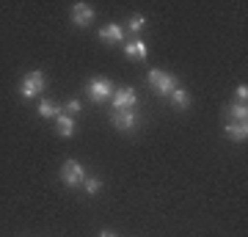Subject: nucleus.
<instances>
[{
    "instance_id": "39448f33",
    "label": "nucleus",
    "mask_w": 248,
    "mask_h": 237,
    "mask_svg": "<svg viewBox=\"0 0 248 237\" xmlns=\"http://www.w3.org/2000/svg\"><path fill=\"white\" fill-rule=\"evenodd\" d=\"M138 122H141V116L135 113V108H133V111H116V113H113V127H116V130H122V132L135 130Z\"/></svg>"
},
{
    "instance_id": "1a4fd4ad",
    "label": "nucleus",
    "mask_w": 248,
    "mask_h": 237,
    "mask_svg": "<svg viewBox=\"0 0 248 237\" xmlns=\"http://www.w3.org/2000/svg\"><path fill=\"white\" fill-rule=\"evenodd\" d=\"M223 130H226V135H229V138L234 141V143H243V141L248 138V124H240V122H229V124H226V127H223Z\"/></svg>"
},
{
    "instance_id": "dca6fc26",
    "label": "nucleus",
    "mask_w": 248,
    "mask_h": 237,
    "mask_svg": "<svg viewBox=\"0 0 248 237\" xmlns=\"http://www.w3.org/2000/svg\"><path fill=\"white\" fill-rule=\"evenodd\" d=\"M143 28H146V19H143L141 14H133V17H130V31L138 33V31H143Z\"/></svg>"
},
{
    "instance_id": "f257e3e1",
    "label": "nucleus",
    "mask_w": 248,
    "mask_h": 237,
    "mask_svg": "<svg viewBox=\"0 0 248 237\" xmlns=\"http://www.w3.org/2000/svg\"><path fill=\"white\" fill-rule=\"evenodd\" d=\"M45 86H47L45 72H42V69H33V72H28L25 78H22V86H19V91H22V97L33 99V97H39V94L45 91Z\"/></svg>"
},
{
    "instance_id": "9d476101",
    "label": "nucleus",
    "mask_w": 248,
    "mask_h": 237,
    "mask_svg": "<svg viewBox=\"0 0 248 237\" xmlns=\"http://www.w3.org/2000/svg\"><path fill=\"white\" fill-rule=\"evenodd\" d=\"M169 97H171V102H174V108H179V111H187V108H190V94H187L185 88L177 86Z\"/></svg>"
},
{
    "instance_id": "0eeeda50",
    "label": "nucleus",
    "mask_w": 248,
    "mask_h": 237,
    "mask_svg": "<svg viewBox=\"0 0 248 237\" xmlns=\"http://www.w3.org/2000/svg\"><path fill=\"white\" fill-rule=\"evenodd\" d=\"M135 99H138V94H135L133 88H119V91H113V108L116 111H133Z\"/></svg>"
},
{
    "instance_id": "6e6552de",
    "label": "nucleus",
    "mask_w": 248,
    "mask_h": 237,
    "mask_svg": "<svg viewBox=\"0 0 248 237\" xmlns=\"http://www.w3.org/2000/svg\"><path fill=\"white\" fill-rule=\"evenodd\" d=\"M99 39L105 44H119L124 39V31L122 25H116V22H110V25H102L99 28Z\"/></svg>"
},
{
    "instance_id": "4468645a",
    "label": "nucleus",
    "mask_w": 248,
    "mask_h": 237,
    "mask_svg": "<svg viewBox=\"0 0 248 237\" xmlns=\"http://www.w3.org/2000/svg\"><path fill=\"white\" fill-rule=\"evenodd\" d=\"M58 113H63L61 111V105H55L53 99H42V102H39V116H58Z\"/></svg>"
},
{
    "instance_id": "7ed1b4c3",
    "label": "nucleus",
    "mask_w": 248,
    "mask_h": 237,
    "mask_svg": "<svg viewBox=\"0 0 248 237\" xmlns=\"http://www.w3.org/2000/svg\"><path fill=\"white\" fill-rule=\"evenodd\" d=\"M61 182L66 188H78V185L86 182V168L80 166L78 160H66L61 168Z\"/></svg>"
},
{
    "instance_id": "f03ea898",
    "label": "nucleus",
    "mask_w": 248,
    "mask_h": 237,
    "mask_svg": "<svg viewBox=\"0 0 248 237\" xmlns=\"http://www.w3.org/2000/svg\"><path fill=\"white\" fill-rule=\"evenodd\" d=\"M146 80H149V86L157 91V94H163V97H169L171 91L177 88V78L171 75V72H163V69H152L149 75H146Z\"/></svg>"
},
{
    "instance_id": "423d86ee",
    "label": "nucleus",
    "mask_w": 248,
    "mask_h": 237,
    "mask_svg": "<svg viewBox=\"0 0 248 237\" xmlns=\"http://www.w3.org/2000/svg\"><path fill=\"white\" fill-rule=\"evenodd\" d=\"M72 22L78 28H89L94 22V9H91L89 3H75L72 6Z\"/></svg>"
},
{
    "instance_id": "6ab92c4d",
    "label": "nucleus",
    "mask_w": 248,
    "mask_h": 237,
    "mask_svg": "<svg viewBox=\"0 0 248 237\" xmlns=\"http://www.w3.org/2000/svg\"><path fill=\"white\" fill-rule=\"evenodd\" d=\"M99 237H116V235H113V232H108V229H105V232H99Z\"/></svg>"
},
{
    "instance_id": "a211bd4d",
    "label": "nucleus",
    "mask_w": 248,
    "mask_h": 237,
    "mask_svg": "<svg viewBox=\"0 0 248 237\" xmlns=\"http://www.w3.org/2000/svg\"><path fill=\"white\" fill-rule=\"evenodd\" d=\"M246 97H248V88H246V86H240V88H237V99L243 102V105H246Z\"/></svg>"
},
{
    "instance_id": "2eb2a0df",
    "label": "nucleus",
    "mask_w": 248,
    "mask_h": 237,
    "mask_svg": "<svg viewBox=\"0 0 248 237\" xmlns=\"http://www.w3.org/2000/svg\"><path fill=\"white\" fill-rule=\"evenodd\" d=\"M83 188H86V193H89V196H94V193H99V188H102V179H99V176H86Z\"/></svg>"
},
{
    "instance_id": "20e7f679",
    "label": "nucleus",
    "mask_w": 248,
    "mask_h": 237,
    "mask_svg": "<svg viewBox=\"0 0 248 237\" xmlns=\"http://www.w3.org/2000/svg\"><path fill=\"white\" fill-rule=\"evenodd\" d=\"M110 94H113V83L108 78L89 80V97L94 99V102H105V99H110Z\"/></svg>"
},
{
    "instance_id": "f8f14e48",
    "label": "nucleus",
    "mask_w": 248,
    "mask_h": 237,
    "mask_svg": "<svg viewBox=\"0 0 248 237\" xmlns=\"http://www.w3.org/2000/svg\"><path fill=\"white\" fill-rule=\"evenodd\" d=\"M124 53L130 55V58H146V44L141 42V39H135V42H127L124 44Z\"/></svg>"
},
{
    "instance_id": "f3484780",
    "label": "nucleus",
    "mask_w": 248,
    "mask_h": 237,
    "mask_svg": "<svg viewBox=\"0 0 248 237\" xmlns=\"http://www.w3.org/2000/svg\"><path fill=\"white\" fill-rule=\"evenodd\" d=\"M80 99H69V102H66V116H72V113H80Z\"/></svg>"
},
{
    "instance_id": "9b49d317",
    "label": "nucleus",
    "mask_w": 248,
    "mask_h": 237,
    "mask_svg": "<svg viewBox=\"0 0 248 237\" xmlns=\"http://www.w3.org/2000/svg\"><path fill=\"white\" fill-rule=\"evenodd\" d=\"M55 119H58V135H63V138H72V135H75V122H72V116L58 113Z\"/></svg>"
},
{
    "instance_id": "ddd939ff",
    "label": "nucleus",
    "mask_w": 248,
    "mask_h": 237,
    "mask_svg": "<svg viewBox=\"0 0 248 237\" xmlns=\"http://www.w3.org/2000/svg\"><path fill=\"white\" fill-rule=\"evenodd\" d=\"M229 119H232V122L246 124V122H248V108L243 105V102H234V105H229Z\"/></svg>"
}]
</instances>
